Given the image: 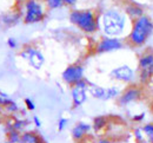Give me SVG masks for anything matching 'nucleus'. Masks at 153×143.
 I'll list each match as a JSON object with an SVG mask.
<instances>
[{"label":"nucleus","mask_w":153,"mask_h":143,"mask_svg":"<svg viewBox=\"0 0 153 143\" xmlns=\"http://www.w3.org/2000/svg\"><path fill=\"white\" fill-rule=\"evenodd\" d=\"M11 102H12V100L8 97V95H6L5 92L0 91V105L1 106H6V105H8Z\"/></svg>","instance_id":"24"},{"label":"nucleus","mask_w":153,"mask_h":143,"mask_svg":"<svg viewBox=\"0 0 153 143\" xmlns=\"http://www.w3.org/2000/svg\"><path fill=\"white\" fill-rule=\"evenodd\" d=\"M130 24L131 20L120 7H110L105 10L99 18V27H101L104 34L107 37H124Z\"/></svg>","instance_id":"1"},{"label":"nucleus","mask_w":153,"mask_h":143,"mask_svg":"<svg viewBox=\"0 0 153 143\" xmlns=\"http://www.w3.org/2000/svg\"><path fill=\"white\" fill-rule=\"evenodd\" d=\"M76 2H78V0H64V5L65 6H70V7L74 6Z\"/></svg>","instance_id":"28"},{"label":"nucleus","mask_w":153,"mask_h":143,"mask_svg":"<svg viewBox=\"0 0 153 143\" xmlns=\"http://www.w3.org/2000/svg\"><path fill=\"white\" fill-rule=\"evenodd\" d=\"M25 105H26V108H27V110H30V111H34L36 110V103L33 102L31 98H25Z\"/></svg>","instance_id":"26"},{"label":"nucleus","mask_w":153,"mask_h":143,"mask_svg":"<svg viewBox=\"0 0 153 143\" xmlns=\"http://www.w3.org/2000/svg\"><path fill=\"white\" fill-rule=\"evenodd\" d=\"M20 19L19 14H16V13H11V14H7V16H4L2 17V22L5 25H8V26H12V25H16Z\"/></svg>","instance_id":"19"},{"label":"nucleus","mask_w":153,"mask_h":143,"mask_svg":"<svg viewBox=\"0 0 153 143\" xmlns=\"http://www.w3.org/2000/svg\"><path fill=\"white\" fill-rule=\"evenodd\" d=\"M123 10L125 11L126 16L128 17V19L131 21H133L134 19H137V18L141 17L143 14H145L144 7L139 2H137V1H127L124 5Z\"/></svg>","instance_id":"12"},{"label":"nucleus","mask_w":153,"mask_h":143,"mask_svg":"<svg viewBox=\"0 0 153 143\" xmlns=\"http://www.w3.org/2000/svg\"><path fill=\"white\" fill-rule=\"evenodd\" d=\"M20 143H42V140L34 131H25L21 134Z\"/></svg>","instance_id":"15"},{"label":"nucleus","mask_w":153,"mask_h":143,"mask_svg":"<svg viewBox=\"0 0 153 143\" xmlns=\"http://www.w3.org/2000/svg\"><path fill=\"white\" fill-rule=\"evenodd\" d=\"M70 21L76 25L79 30L87 34H92L99 28V18L93 10L90 8H79L72 10L70 12Z\"/></svg>","instance_id":"3"},{"label":"nucleus","mask_w":153,"mask_h":143,"mask_svg":"<svg viewBox=\"0 0 153 143\" xmlns=\"http://www.w3.org/2000/svg\"><path fill=\"white\" fill-rule=\"evenodd\" d=\"M153 34V19L149 14H143L141 17L131 21V27L125 37L127 45L134 49L143 47L147 44Z\"/></svg>","instance_id":"2"},{"label":"nucleus","mask_w":153,"mask_h":143,"mask_svg":"<svg viewBox=\"0 0 153 143\" xmlns=\"http://www.w3.org/2000/svg\"><path fill=\"white\" fill-rule=\"evenodd\" d=\"M138 83L143 86H147L153 79V50L147 49L138 57L137 65Z\"/></svg>","instance_id":"4"},{"label":"nucleus","mask_w":153,"mask_h":143,"mask_svg":"<svg viewBox=\"0 0 153 143\" xmlns=\"http://www.w3.org/2000/svg\"><path fill=\"white\" fill-rule=\"evenodd\" d=\"M107 125H108V120L105 116H97L92 123V128L94 131H100V130L105 129Z\"/></svg>","instance_id":"16"},{"label":"nucleus","mask_w":153,"mask_h":143,"mask_svg":"<svg viewBox=\"0 0 153 143\" xmlns=\"http://www.w3.org/2000/svg\"><path fill=\"white\" fill-rule=\"evenodd\" d=\"M7 137H8V141L11 143H20V139H21V134H20L18 130H8V134H7Z\"/></svg>","instance_id":"21"},{"label":"nucleus","mask_w":153,"mask_h":143,"mask_svg":"<svg viewBox=\"0 0 153 143\" xmlns=\"http://www.w3.org/2000/svg\"><path fill=\"white\" fill-rule=\"evenodd\" d=\"M124 46H125V41L123 40V38L104 36L96 45V52L98 55L110 53L121 50Z\"/></svg>","instance_id":"9"},{"label":"nucleus","mask_w":153,"mask_h":143,"mask_svg":"<svg viewBox=\"0 0 153 143\" xmlns=\"http://www.w3.org/2000/svg\"><path fill=\"white\" fill-rule=\"evenodd\" d=\"M88 96V82L84 78L74 84L71 90V97L73 108H79L87 101Z\"/></svg>","instance_id":"10"},{"label":"nucleus","mask_w":153,"mask_h":143,"mask_svg":"<svg viewBox=\"0 0 153 143\" xmlns=\"http://www.w3.org/2000/svg\"><path fill=\"white\" fill-rule=\"evenodd\" d=\"M92 129V125L88 124L86 122H78L72 128V131H71V135L73 137L74 141H81Z\"/></svg>","instance_id":"13"},{"label":"nucleus","mask_w":153,"mask_h":143,"mask_svg":"<svg viewBox=\"0 0 153 143\" xmlns=\"http://www.w3.org/2000/svg\"><path fill=\"white\" fill-rule=\"evenodd\" d=\"M97 143H112V142H111V140H108V139H100V140H98Z\"/></svg>","instance_id":"30"},{"label":"nucleus","mask_w":153,"mask_h":143,"mask_svg":"<svg viewBox=\"0 0 153 143\" xmlns=\"http://www.w3.org/2000/svg\"><path fill=\"white\" fill-rule=\"evenodd\" d=\"M4 143H11V142H10V141H8V142H4Z\"/></svg>","instance_id":"32"},{"label":"nucleus","mask_w":153,"mask_h":143,"mask_svg":"<svg viewBox=\"0 0 153 143\" xmlns=\"http://www.w3.org/2000/svg\"><path fill=\"white\" fill-rule=\"evenodd\" d=\"M46 10L40 0H25L24 1V17L25 24H38L45 19Z\"/></svg>","instance_id":"5"},{"label":"nucleus","mask_w":153,"mask_h":143,"mask_svg":"<svg viewBox=\"0 0 153 143\" xmlns=\"http://www.w3.org/2000/svg\"><path fill=\"white\" fill-rule=\"evenodd\" d=\"M5 108H6V110H7L8 112H17V111L19 110V106H18V104L14 102V101H12V102L10 103L8 105H6Z\"/></svg>","instance_id":"25"},{"label":"nucleus","mask_w":153,"mask_h":143,"mask_svg":"<svg viewBox=\"0 0 153 143\" xmlns=\"http://www.w3.org/2000/svg\"><path fill=\"white\" fill-rule=\"evenodd\" d=\"M144 97V86L139 83H134L131 85H127L118 97L119 106H128L135 102H139Z\"/></svg>","instance_id":"7"},{"label":"nucleus","mask_w":153,"mask_h":143,"mask_svg":"<svg viewBox=\"0 0 153 143\" xmlns=\"http://www.w3.org/2000/svg\"><path fill=\"white\" fill-rule=\"evenodd\" d=\"M67 124H68V118H66V117H60L59 121H58V124H57L58 131L60 133V131L65 130V128L67 127Z\"/></svg>","instance_id":"23"},{"label":"nucleus","mask_w":153,"mask_h":143,"mask_svg":"<svg viewBox=\"0 0 153 143\" xmlns=\"http://www.w3.org/2000/svg\"><path fill=\"white\" fill-rule=\"evenodd\" d=\"M141 128H143L144 134H145V136H146L147 143H153V122L145 123Z\"/></svg>","instance_id":"18"},{"label":"nucleus","mask_w":153,"mask_h":143,"mask_svg":"<svg viewBox=\"0 0 153 143\" xmlns=\"http://www.w3.org/2000/svg\"><path fill=\"white\" fill-rule=\"evenodd\" d=\"M133 137L137 143H147L146 136L144 134V130L141 127H135L133 130Z\"/></svg>","instance_id":"17"},{"label":"nucleus","mask_w":153,"mask_h":143,"mask_svg":"<svg viewBox=\"0 0 153 143\" xmlns=\"http://www.w3.org/2000/svg\"><path fill=\"white\" fill-rule=\"evenodd\" d=\"M62 81L70 86H73L74 84L84 79V66L81 64H71L68 65L61 73Z\"/></svg>","instance_id":"11"},{"label":"nucleus","mask_w":153,"mask_h":143,"mask_svg":"<svg viewBox=\"0 0 153 143\" xmlns=\"http://www.w3.org/2000/svg\"><path fill=\"white\" fill-rule=\"evenodd\" d=\"M7 45H8L10 49H17V46H18V41H17L16 38L11 37V38L7 39Z\"/></svg>","instance_id":"27"},{"label":"nucleus","mask_w":153,"mask_h":143,"mask_svg":"<svg viewBox=\"0 0 153 143\" xmlns=\"http://www.w3.org/2000/svg\"><path fill=\"white\" fill-rule=\"evenodd\" d=\"M151 110H152V114H153V105H152V108H151Z\"/></svg>","instance_id":"31"},{"label":"nucleus","mask_w":153,"mask_h":143,"mask_svg":"<svg viewBox=\"0 0 153 143\" xmlns=\"http://www.w3.org/2000/svg\"><path fill=\"white\" fill-rule=\"evenodd\" d=\"M33 123H34V125H36L37 128H40V127H41V120L39 118L37 115L33 116Z\"/></svg>","instance_id":"29"},{"label":"nucleus","mask_w":153,"mask_h":143,"mask_svg":"<svg viewBox=\"0 0 153 143\" xmlns=\"http://www.w3.org/2000/svg\"><path fill=\"white\" fill-rule=\"evenodd\" d=\"M88 95L99 101H107V88L88 82Z\"/></svg>","instance_id":"14"},{"label":"nucleus","mask_w":153,"mask_h":143,"mask_svg":"<svg viewBox=\"0 0 153 143\" xmlns=\"http://www.w3.org/2000/svg\"><path fill=\"white\" fill-rule=\"evenodd\" d=\"M20 57L27 61L34 70H40L45 64V57L42 52L34 46H26L20 52Z\"/></svg>","instance_id":"8"},{"label":"nucleus","mask_w":153,"mask_h":143,"mask_svg":"<svg viewBox=\"0 0 153 143\" xmlns=\"http://www.w3.org/2000/svg\"><path fill=\"white\" fill-rule=\"evenodd\" d=\"M146 120V114L145 112H139V114H134L132 116V121L134 123H144Z\"/></svg>","instance_id":"22"},{"label":"nucleus","mask_w":153,"mask_h":143,"mask_svg":"<svg viewBox=\"0 0 153 143\" xmlns=\"http://www.w3.org/2000/svg\"><path fill=\"white\" fill-rule=\"evenodd\" d=\"M44 4L48 10H59L64 6V0H44Z\"/></svg>","instance_id":"20"},{"label":"nucleus","mask_w":153,"mask_h":143,"mask_svg":"<svg viewBox=\"0 0 153 143\" xmlns=\"http://www.w3.org/2000/svg\"><path fill=\"white\" fill-rule=\"evenodd\" d=\"M110 77L112 79H114L115 82L126 84V85H131V84H134V83H138L137 70L133 69L128 64H123V65L115 66L114 69L111 70Z\"/></svg>","instance_id":"6"}]
</instances>
